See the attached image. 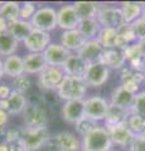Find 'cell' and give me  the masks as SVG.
I'll return each mask as SVG.
<instances>
[{"instance_id":"obj_43","label":"cell","mask_w":145,"mask_h":151,"mask_svg":"<svg viewBox=\"0 0 145 151\" xmlns=\"http://www.w3.org/2000/svg\"><path fill=\"white\" fill-rule=\"evenodd\" d=\"M13 89L8 84H0V100H6L10 96Z\"/></svg>"},{"instance_id":"obj_17","label":"cell","mask_w":145,"mask_h":151,"mask_svg":"<svg viewBox=\"0 0 145 151\" xmlns=\"http://www.w3.org/2000/svg\"><path fill=\"white\" fill-rule=\"evenodd\" d=\"M87 68H88V63L77 53H72L69 55L66 63L62 67L66 76H72V77H79V78H83Z\"/></svg>"},{"instance_id":"obj_7","label":"cell","mask_w":145,"mask_h":151,"mask_svg":"<svg viewBox=\"0 0 145 151\" xmlns=\"http://www.w3.org/2000/svg\"><path fill=\"white\" fill-rule=\"evenodd\" d=\"M96 19L100 23L101 28L118 29V28L125 24L121 8H116V6H100Z\"/></svg>"},{"instance_id":"obj_49","label":"cell","mask_w":145,"mask_h":151,"mask_svg":"<svg viewBox=\"0 0 145 151\" xmlns=\"http://www.w3.org/2000/svg\"><path fill=\"white\" fill-rule=\"evenodd\" d=\"M4 76H5V73H4V60L0 59V79H1Z\"/></svg>"},{"instance_id":"obj_26","label":"cell","mask_w":145,"mask_h":151,"mask_svg":"<svg viewBox=\"0 0 145 151\" xmlns=\"http://www.w3.org/2000/svg\"><path fill=\"white\" fill-rule=\"evenodd\" d=\"M131 111L124 110L118 106H114L110 103L109 110H107L106 117H105V126H114V125H119V124H124L128 121Z\"/></svg>"},{"instance_id":"obj_6","label":"cell","mask_w":145,"mask_h":151,"mask_svg":"<svg viewBox=\"0 0 145 151\" xmlns=\"http://www.w3.org/2000/svg\"><path fill=\"white\" fill-rule=\"evenodd\" d=\"M23 120H24L25 127L30 129H40L47 125V111L39 103L29 102L23 111Z\"/></svg>"},{"instance_id":"obj_12","label":"cell","mask_w":145,"mask_h":151,"mask_svg":"<svg viewBox=\"0 0 145 151\" xmlns=\"http://www.w3.org/2000/svg\"><path fill=\"white\" fill-rule=\"evenodd\" d=\"M106 130L109 132L112 144L118 146L130 145L135 137V134L129 129L128 121L124 122V124H119L114 126H106Z\"/></svg>"},{"instance_id":"obj_30","label":"cell","mask_w":145,"mask_h":151,"mask_svg":"<svg viewBox=\"0 0 145 151\" xmlns=\"http://www.w3.org/2000/svg\"><path fill=\"white\" fill-rule=\"evenodd\" d=\"M116 38H118V29L114 28H101L96 39L105 49L116 48Z\"/></svg>"},{"instance_id":"obj_13","label":"cell","mask_w":145,"mask_h":151,"mask_svg":"<svg viewBox=\"0 0 145 151\" xmlns=\"http://www.w3.org/2000/svg\"><path fill=\"white\" fill-rule=\"evenodd\" d=\"M45 57V60L48 65H53V67H63V64L66 63L68 57L72 53L67 50L62 44H56L50 43L43 52Z\"/></svg>"},{"instance_id":"obj_31","label":"cell","mask_w":145,"mask_h":151,"mask_svg":"<svg viewBox=\"0 0 145 151\" xmlns=\"http://www.w3.org/2000/svg\"><path fill=\"white\" fill-rule=\"evenodd\" d=\"M19 42L15 40L9 32L0 34V55H13Z\"/></svg>"},{"instance_id":"obj_34","label":"cell","mask_w":145,"mask_h":151,"mask_svg":"<svg viewBox=\"0 0 145 151\" xmlns=\"http://www.w3.org/2000/svg\"><path fill=\"white\" fill-rule=\"evenodd\" d=\"M131 113H135L145 120V91L136 93L131 107Z\"/></svg>"},{"instance_id":"obj_35","label":"cell","mask_w":145,"mask_h":151,"mask_svg":"<svg viewBox=\"0 0 145 151\" xmlns=\"http://www.w3.org/2000/svg\"><path fill=\"white\" fill-rule=\"evenodd\" d=\"M128 126L135 135H140L145 127V120L143 117L135 115V113H130L128 119Z\"/></svg>"},{"instance_id":"obj_50","label":"cell","mask_w":145,"mask_h":151,"mask_svg":"<svg viewBox=\"0 0 145 151\" xmlns=\"http://www.w3.org/2000/svg\"><path fill=\"white\" fill-rule=\"evenodd\" d=\"M143 74H144V77H145V59H144V67H143Z\"/></svg>"},{"instance_id":"obj_46","label":"cell","mask_w":145,"mask_h":151,"mask_svg":"<svg viewBox=\"0 0 145 151\" xmlns=\"http://www.w3.org/2000/svg\"><path fill=\"white\" fill-rule=\"evenodd\" d=\"M138 45H139L140 52H141L143 57L145 58V40H140V42H138Z\"/></svg>"},{"instance_id":"obj_53","label":"cell","mask_w":145,"mask_h":151,"mask_svg":"<svg viewBox=\"0 0 145 151\" xmlns=\"http://www.w3.org/2000/svg\"><path fill=\"white\" fill-rule=\"evenodd\" d=\"M81 151H87V150H81Z\"/></svg>"},{"instance_id":"obj_1","label":"cell","mask_w":145,"mask_h":151,"mask_svg":"<svg viewBox=\"0 0 145 151\" xmlns=\"http://www.w3.org/2000/svg\"><path fill=\"white\" fill-rule=\"evenodd\" d=\"M86 89H87V84L83 81V78L66 76L56 91H57L58 96L62 100L67 102V101L83 100Z\"/></svg>"},{"instance_id":"obj_33","label":"cell","mask_w":145,"mask_h":151,"mask_svg":"<svg viewBox=\"0 0 145 151\" xmlns=\"http://www.w3.org/2000/svg\"><path fill=\"white\" fill-rule=\"evenodd\" d=\"M74 127H76V131L78 135H81L82 137H85L86 135H88L92 130H95L97 127V124L96 121H93L91 119H88V117H82L81 120L78 122L74 124Z\"/></svg>"},{"instance_id":"obj_20","label":"cell","mask_w":145,"mask_h":151,"mask_svg":"<svg viewBox=\"0 0 145 151\" xmlns=\"http://www.w3.org/2000/svg\"><path fill=\"white\" fill-rule=\"evenodd\" d=\"M85 43H86V39L77 29L66 30L61 35V44L67 50L71 52V53H73V52L74 53H78L79 49L82 48Z\"/></svg>"},{"instance_id":"obj_14","label":"cell","mask_w":145,"mask_h":151,"mask_svg":"<svg viewBox=\"0 0 145 151\" xmlns=\"http://www.w3.org/2000/svg\"><path fill=\"white\" fill-rule=\"evenodd\" d=\"M78 23L79 18L73 5H63L59 10H57V27L64 32L77 29Z\"/></svg>"},{"instance_id":"obj_54","label":"cell","mask_w":145,"mask_h":151,"mask_svg":"<svg viewBox=\"0 0 145 151\" xmlns=\"http://www.w3.org/2000/svg\"><path fill=\"white\" fill-rule=\"evenodd\" d=\"M109 151H111V150H109Z\"/></svg>"},{"instance_id":"obj_48","label":"cell","mask_w":145,"mask_h":151,"mask_svg":"<svg viewBox=\"0 0 145 151\" xmlns=\"http://www.w3.org/2000/svg\"><path fill=\"white\" fill-rule=\"evenodd\" d=\"M0 151H10V146L4 141V142L0 144Z\"/></svg>"},{"instance_id":"obj_11","label":"cell","mask_w":145,"mask_h":151,"mask_svg":"<svg viewBox=\"0 0 145 151\" xmlns=\"http://www.w3.org/2000/svg\"><path fill=\"white\" fill-rule=\"evenodd\" d=\"M50 44V35L49 33L33 29L32 33L27 37L24 40L25 48L30 52V53H43L45 48Z\"/></svg>"},{"instance_id":"obj_44","label":"cell","mask_w":145,"mask_h":151,"mask_svg":"<svg viewBox=\"0 0 145 151\" xmlns=\"http://www.w3.org/2000/svg\"><path fill=\"white\" fill-rule=\"evenodd\" d=\"M8 30H9V22L0 15V34L6 33Z\"/></svg>"},{"instance_id":"obj_38","label":"cell","mask_w":145,"mask_h":151,"mask_svg":"<svg viewBox=\"0 0 145 151\" xmlns=\"http://www.w3.org/2000/svg\"><path fill=\"white\" fill-rule=\"evenodd\" d=\"M37 12L35 9V4L32 1H25L23 5L20 6V13H19V19L23 20H28L30 22V19L33 18L34 13Z\"/></svg>"},{"instance_id":"obj_36","label":"cell","mask_w":145,"mask_h":151,"mask_svg":"<svg viewBox=\"0 0 145 151\" xmlns=\"http://www.w3.org/2000/svg\"><path fill=\"white\" fill-rule=\"evenodd\" d=\"M124 52H125V58L129 63L135 62V60H139V59H145L143 57V54H141V52H140L138 42L134 43V44H130L128 48L124 49Z\"/></svg>"},{"instance_id":"obj_3","label":"cell","mask_w":145,"mask_h":151,"mask_svg":"<svg viewBox=\"0 0 145 151\" xmlns=\"http://www.w3.org/2000/svg\"><path fill=\"white\" fill-rule=\"evenodd\" d=\"M49 137L50 136L47 127H40V129L23 127L20 144L27 151H37L47 144Z\"/></svg>"},{"instance_id":"obj_32","label":"cell","mask_w":145,"mask_h":151,"mask_svg":"<svg viewBox=\"0 0 145 151\" xmlns=\"http://www.w3.org/2000/svg\"><path fill=\"white\" fill-rule=\"evenodd\" d=\"M20 5L15 1H5L0 5V15L10 23L19 19Z\"/></svg>"},{"instance_id":"obj_4","label":"cell","mask_w":145,"mask_h":151,"mask_svg":"<svg viewBox=\"0 0 145 151\" xmlns=\"http://www.w3.org/2000/svg\"><path fill=\"white\" fill-rule=\"evenodd\" d=\"M45 146L52 151H79L82 144L72 132L62 131L53 137H49Z\"/></svg>"},{"instance_id":"obj_24","label":"cell","mask_w":145,"mask_h":151,"mask_svg":"<svg viewBox=\"0 0 145 151\" xmlns=\"http://www.w3.org/2000/svg\"><path fill=\"white\" fill-rule=\"evenodd\" d=\"M4 73H5V76L12 78H17L24 74L25 69L22 57L15 54L6 57L5 60H4Z\"/></svg>"},{"instance_id":"obj_47","label":"cell","mask_w":145,"mask_h":151,"mask_svg":"<svg viewBox=\"0 0 145 151\" xmlns=\"http://www.w3.org/2000/svg\"><path fill=\"white\" fill-rule=\"evenodd\" d=\"M5 129L4 127H0V144L1 142H4L5 141Z\"/></svg>"},{"instance_id":"obj_18","label":"cell","mask_w":145,"mask_h":151,"mask_svg":"<svg viewBox=\"0 0 145 151\" xmlns=\"http://www.w3.org/2000/svg\"><path fill=\"white\" fill-rule=\"evenodd\" d=\"M62 116L69 124H76L85 117V100L67 101L62 107Z\"/></svg>"},{"instance_id":"obj_21","label":"cell","mask_w":145,"mask_h":151,"mask_svg":"<svg viewBox=\"0 0 145 151\" xmlns=\"http://www.w3.org/2000/svg\"><path fill=\"white\" fill-rule=\"evenodd\" d=\"M101 62L104 63L107 68L114 69H123L125 67V52L120 48H112V49H105V53L102 55Z\"/></svg>"},{"instance_id":"obj_9","label":"cell","mask_w":145,"mask_h":151,"mask_svg":"<svg viewBox=\"0 0 145 151\" xmlns=\"http://www.w3.org/2000/svg\"><path fill=\"white\" fill-rule=\"evenodd\" d=\"M110 70L102 62L91 63L88 64V68L86 70V74L83 76V81L87 86L92 87H100L109 79Z\"/></svg>"},{"instance_id":"obj_45","label":"cell","mask_w":145,"mask_h":151,"mask_svg":"<svg viewBox=\"0 0 145 151\" xmlns=\"http://www.w3.org/2000/svg\"><path fill=\"white\" fill-rule=\"evenodd\" d=\"M8 116H9V113L0 108V127L5 126V124L8 122Z\"/></svg>"},{"instance_id":"obj_27","label":"cell","mask_w":145,"mask_h":151,"mask_svg":"<svg viewBox=\"0 0 145 151\" xmlns=\"http://www.w3.org/2000/svg\"><path fill=\"white\" fill-rule=\"evenodd\" d=\"M73 8L76 10L79 20L83 19H96L99 13V4L93 1H76L73 4Z\"/></svg>"},{"instance_id":"obj_39","label":"cell","mask_w":145,"mask_h":151,"mask_svg":"<svg viewBox=\"0 0 145 151\" xmlns=\"http://www.w3.org/2000/svg\"><path fill=\"white\" fill-rule=\"evenodd\" d=\"M133 29L135 33V37H136V40H145V19L141 17L136 19L134 23H133Z\"/></svg>"},{"instance_id":"obj_22","label":"cell","mask_w":145,"mask_h":151,"mask_svg":"<svg viewBox=\"0 0 145 151\" xmlns=\"http://www.w3.org/2000/svg\"><path fill=\"white\" fill-rule=\"evenodd\" d=\"M135 96H136V94L126 91L123 86H119L118 88L114 89V92H112L110 103L111 105H114V106H118L120 108H124V110L131 111Z\"/></svg>"},{"instance_id":"obj_52","label":"cell","mask_w":145,"mask_h":151,"mask_svg":"<svg viewBox=\"0 0 145 151\" xmlns=\"http://www.w3.org/2000/svg\"><path fill=\"white\" fill-rule=\"evenodd\" d=\"M140 135H143L144 137H145V127H144V130H143V132H141V134H140Z\"/></svg>"},{"instance_id":"obj_41","label":"cell","mask_w":145,"mask_h":151,"mask_svg":"<svg viewBox=\"0 0 145 151\" xmlns=\"http://www.w3.org/2000/svg\"><path fill=\"white\" fill-rule=\"evenodd\" d=\"M130 151H145V137L143 135H135L130 144Z\"/></svg>"},{"instance_id":"obj_42","label":"cell","mask_w":145,"mask_h":151,"mask_svg":"<svg viewBox=\"0 0 145 151\" xmlns=\"http://www.w3.org/2000/svg\"><path fill=\"white\" fill-rule=\"evenodd\" d=\"M121 86H123L126 89V91H129V92H131L134 94H136L140 84L136 83V82H134V81H130V79H124V81H121Z\"/></svg>"},{"instance_id":"obj_23","label":"cell","mask_w":145,"mask_h":151,"mask_svg":"<svg viewBox=\"0 0 145 151\" xmlns=\"http://www.w3.org/2000/svg\"><path fill=\"white\" fill-rule=\"evenodd\" d=\"M34 28L30 22L23 20V19H18L9 23V33L13 35V38L18 42H24L27 37L30 34Z\"/></svg>"},{"instance_id":"obj_16","label":"cell","mask_w":145,"mask_h":151,"mask_svg":"<svg viewBox=\"0 0 145 151\" xmlns=\"http://www.w3.org/2000/svg\"><path fill=\"white\" fill-rule=\"evenodd\" d=\"M27 103L28 102L24 94L13 89L6 100H0V108L6 111L9 115H18V113H23L24 108L27 107Z\"/></svg>"},{"instance_id":"obj_29","label":"cell","mask_w":145,"mask_h":151,"mask_svg":"<svg viewBox=\"0 0 145 151\" xmlns=\"http://www.w3.org/2000/svg\"><path fill=\"white\" fill-rule=\"evenodd\" d=\"M136 40L135 33L131 24H124L118 28V38H116V48L125 49L130 45L131 42Z\"/></svg>"},{"instance_id":"obj_19","label":"cell","mask_w":145,"mask_h":151,"mask_svg":"<svg viewBox=\"0 0 145 151\" xmlns=\"http://www.w3.org/2000/svg\"><path fill=\"white\" fill-rule=\"evenodd\" d=\"M23 62H24L25 73L29 74H40L48 67L43 53H28L23 58Z\"/></svg>"},{"instance_id":"obj_40","label":"cell","mask_w":145,"mask_h":151,"mask_svg":"<svg viewBox=\"0 0 145 151\" xmlns=\"http://www.w3.org/2000/svg\"><path fill=\"white\" fill-rule=\"evenodd\" d=\"M22 131H23V127L22 129H9L5 132V142L8 145H12V144H15L18 141H20L22 139Z\"/></svg>"},{"instance_id":"obj_25","label":"cell","mask_w":145,"mask_h":151,"mask_svg":"<svg viewBox=\"0 0 145 151\" xmlns=\"http://www.w3.org/2000/svg\"><path fill=\"white\" fill-rule=\"evenodd\" d=\"M144 4L136 1H124L121 4V12L124 15L125 24H133L136 19L141 18Z\"/></svg>"},{"instance_id":"obj_10","label":"cell","mask_w":145,"mask_h":151,"mask_svg":"<svg viewBox=\"0 0 145 151\" xmlns=\"http://www.w3.org/2000/svg\"><path fill=\"white\" fill-rule=\"evenodd\" d=\"M64 77H66V74H64L62 67L48 65L38 76V84L43 89H57Z\"/></svg>"},{"instance_id":"obj_5","label":"cell","mask_w":145,"mask_h":151,"mask_svg":"<svg viewBox=\"0 0 145 151\" xmlns=\"http://www.w3.org/2000/svg\"><path fill=\"white\" fill-rule=\"evenodd\" d=\"M30 23L34 29L49 33L57 27V12L50 6H42L37 9Z\"/></svg>"},{"instance_id":"obj_51","label":"cell","mask_w":145,"mask_h":151,"mask_svg":"<svg viewBox=\"0 0 145 151\" xmlns=\"http://www.w3.org/2000/svg\"><path fill=\"white\" fill-rule=\"evenodd\" d=\"M144 19H145V5H144V10H143V15H141Z\"/></svg>"},{"instance_id":"obj_37","label":"cell","mask_w":145,"mask_h":151,"mask_svg":"<svg viewBox=\"0 0 145 151\" xmlns=\"http://www.w3.org/2000/svg\"><path fill=\"white\" fill-rule=\"evenodd\" d=\"M30 79L27 77V76H20V77H17L14 78L13 81V86H14V91L17 92H20L24 94V92H27L28 89L30 88Z\"/></svg>"},{"instance_id":"obj_8","label":"cell","mask_w":145,"mask_h":151,"mask_svg":"<svg viewBox=\"0 0 145 151\" xmlns=\"http://www.w3.org/2000/svg\"><path fill=\"white\" fill-rule=\"evenodd\" d=\"M110 103L100 96H92L85 100V116L93 121L105 120Z\"/></svg>"},{"instance_id":"obj_2","label":"cell","mask_w":145,"mask_h":151,"mask_svg":"<svg viewBox=\"0 0 145 151\" xmlns=\"http://www.w3.org/2000/svg\"><path fill=\"white\" fill-rule=\"evenodd\" d=\"M112 141L106 127L97 126L90 134L82 137V150L87 151H109Z\"/></svg>"},{"instance_id":"obj_55","label":"cell","mask_w":145,"mask_h":151,"mask_svg":"<svg viewBox=\"0 0 145 151\" xmlns=\"http://www.w3.org/2000/svg\"><path fill=\"white\" fill-rule=\"evenodd\" d=\"M24 151H25V150H24Z\"/></svg>"},{"instance_id":"obj_28","label":"cell","mask_w":145,"mask_h":151,"mask_svg":"<svg viewBox=\"0 0 145 151\" xmlns=\"http://www.w3.org/2000/svg\"><path fill=\"white\" fill-rule=\"evenodd\" d=\"M77 30L83 35L86 40H91L96 39L99 32L101 30V25L97 22V19H83V20H79Z\"/></svg>"},{"instance_id":"obj_15","label":"cell","mask_w":145,"mask_h":151,"mask_svg":"<svg viewBox=\"0 0 145 151\" xmlns=\"http://www.w3.org/2000/svg\"><path fill=\"white\" fill-rule=\"evenodd\" d=\"M105 53V48L100 44V42L97 39H91L86 40V43L78 52V55L82 57L88 64L91 63H97L101 62L102 55Z\"/></svg>"}]
</instances>
